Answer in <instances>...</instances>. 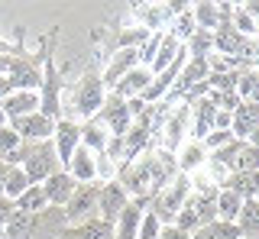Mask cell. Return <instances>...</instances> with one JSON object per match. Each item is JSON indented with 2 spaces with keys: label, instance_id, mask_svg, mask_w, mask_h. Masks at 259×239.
I'll return each mask as SVG.
<instances>
[{
  "label": "cell",
  "instance_id": "cell-1",
  "mask_svg": "<svg viewBox=\"0 0 259 239\" xmlns=\"http://www.w3.org/2000/svg\"><path fill=\"white\" fill-rule=\"evenodd\" d=\"M104 97H107V87L101 81V71H84L75 84H71L68 94H62V116L68 119H94L104 107Z\"/></svg>",
  "mask_w": 259,
  "mask_h": 239
},
{
  "label": "cell",
  "instance_id": "cell-2",
  "mask_svg": "<svg viewBox=\"0 0 259 239\" xmlns=\"http://www.w3.org/2000/svg\"><path fill=\"white\" fill-rule=\"evenodd\" d=\"M0 162H7V165H20L23 174L29 178V185H42L49 174L62 171V162H59V155H55L52 139H49V142H23V146L16 149L13 155L0 158Z\"/></svg>",
  "mask_w": 259,
  "mask_h": 239
},
{
  "label": "cell",
  "instance_id": "cell-3",
  "mask_svg": "<svg viewBox=\"0 0 259 239\" xmlns=\"http://www.w3.org/2000/svg\"><path fill=\"white\" fill-rule=\"evenodd\" d=\"M62 94H65L62 75L49 58L42 68V84H39V113L49 119H62Z\"/></svg>",
  "mask_w": 259,
  "mask_h": 239
},
{
  "label": "cell",
  "instance_id": "cell-4",
  "mask_svg": "<svg viewBox=\"0 0 259 239\" xmlns=\"http://www.w3.org/2000/svg\"><path fill=\"white\" fill-rule=\"evenodd\" d=\"M97 191H101V185H78L75 188L71 201L62 207L65 226H78V223L97 217Z\"/></svg>",
  "mask_w": 259,
  "mask_h": 239
},
{
  "label": "cell",
  "instance_id": "cell-5",
  "mask_svg": "<svg viewBox=\"0 0 259 239\" xmlns=\"http://www.w3.org/2000/svg\"><path fill=\"white\" fill-rule=\"evenodd\" d=\"M126 204H130L126 191L120 188L117 181H104L101 191H97V220H101L104 226H113Z\"/></svg>",
  "mask_w": 259,
  "mask_h": 239
},
{
  "label": "cell",
  "instance_id": "cell-6",
  "mask_svg": "<svg viewBox=\"0 0 259 239\" xmlns=\"http://www.w3.org/2000/svg\"><path fill=\"white\" fill-rule=\"evenodd\" d=\"M52 146H55V155H59L62 168L68 165V158L75 155V149L81 146V123L78 119H55V133H52Z\"/></svg>",
  "mask_w": 259,
  "mask_h": 239
},
{
  "label": "cell",
  "instance_id": "cell-7",
  "mask_svg": "<svg viewBox=\"0 0 259 239\" xmlns=\"http://www.w3.org/2000/svg\"><path fill=\"white\" fill-rule=\"evenodd\" d=\"M97 119L107 126L110 136H123V133L130 130V110H126V100L107 91V97H104V107H101V113H97Z\"/></svg>",
  "mask_w": 259,
  "mask_h": 239
},
{
  "label": "cell",
  "instance_id": "cell-8",
  "mask_svg": "<svg viewBox=\"0 0 259 239\" xmlns=\"http://www.w3.org/2000/svg\"><path fill=\"white\" fill-rule=\"evenodd\" d=\"M10 126L16 130V136H20L23 142H49L52 133H55V119L42 116L39 110L29 113V116H23V119H13Z\"/></svg>",
  "mask_w": 259,
  "mask_h": 239
},
{
  "label": "cell",
  "instance_id": "cell-9",
  "mask_svg": "<svg viewBox=\"0 0 259 239\" xmlns=\"http://www.w3.org/2000/svg\"><path fill=\"white\" fill-rule=\"evenodd\" d=\"M136 65H140V52H136V49H113V55L104 62V71H101L104 87L110 91V87L117 84L130 68H136Z\"/></svg>",
  "mask_w": 259,
  "mask_h": 239
},
{
  "label": "cell",
  "instance_id": "cell-10",
  "mask_svg": "<svg viewBox=\"0 0 259 239\" xmlns=\"http://www.w3.org/2000/svg\"><path fill=\"white\" fill-rule=\"evenodd\" d=\"M75 188H78V181L71 178L68 171H55V174H49V178L42 181V194H46V204L49 207H62L71 201V194H75Z\"/></svg>",
  "mask_w": 259,
  "mask_h": 239
},
{
  "label": "cell",
  "instance_id": "cell-11",
  "mask_svg": "<svg viewBox=\"0 0 259 239\" xmlns=\"http://www.w3.org/2000/svg\"><path fill=\"white\" fill-rule=\"evenodd\" d=\"M175 165H178V174L191 178V174H198L207 165V149L201 146L198 139H185L175 152Z\"/></svg>",
  "mask_w": 259,
  "mask_h": 239
},
{
  "label": "cell",
  "instance_id": "cell-12",
  "mask_svg": "<svg viewBox=\"0 0 259 239\" xmlns=\"http://www.w3.org/2000/svg\"><path fill=\"white\" fill-rule=\"evenodd\" d=\"M149 84H152V71L143 68V65H136V68H130L126 75L110 87V94H117V97H123V100H133V97H143Z\"/></svg>",
  "mask_w": 259,
  "mask_h": 239
},
{
  "label": "cell",
  "instance_id": "cell-13",
  "mask_svg": "<svg viewBox=\"0 0 259 239\" xmlns=\"http://www.w3.org/2000/svg\"><path fill=\"white\" fill-rule=\"evenodd\" d=\"M65 171H68L78 185H97V155L91 149L78 146L75 155L68 158V165H65Z\"/></svg>",
  "mask_w": 259,
  "mask_h": 239
},
{
  "label": "cell",
  "instance_id": "cell-14",
  "mask_svg": "<svg viewBox=\"0 0 259 239\" xmlns=\"http://www.w3.org/2000/svg\"><path fill=\"white\" fill-rule=\"evenodd\" d=\"M0 110H4L7 123L36 113V110H39V91H10V94H7V100L0 103Z\"/></svg>",
  "mask_w": 259,
  "mask_h": 239
},
{
  "label": "cell",
  "instance_id": "cell-15",
  "mask_svg": "<svg viewBox=\"0 0 259 239\" xmlns=\"http://www.w3.org/2000/svg\"><path fill=\"white\" fill-rule=\"evenodd\" d=\"M143 213H146V201H130V204L123 207V213L117 217V223L110 226L113 239H136V236H140Z\"/></svg>",
  "mask_w": 259,
  "mask_h": 239
},
{
  "label": "cell",
  "instance_id": "cell-16",
  "mask_svg": "<svg viewBox=\"0 0 259 239\" xmlns=\"http://www.w3.org/2000/svg\"><path fill=\"white\" fill-rule=\"evenodd\" d=\"M214 113H217V107H214V100L207 97H198L191 103V139H204L210 130H214Z\"/></svg>",
  "mask_w": 259,
  "mask_h": 239
},
{
  "label": "cell",
  "instance_id": "cell-17",
  "mask_svg": "<svg viewBox=\"0 0 259 239\" xmlns=\"http://www.w3.org/2000/svg\"><path fill=\"white\" fill-rule=\"evenodd\" d=\"M256 126H259V103L240 100L237 107H233V126H230V133L237 139H246Z\"/></svg>",
  "mask_w": 259,
  "mask_h": 239
},
{
  "label": "cell",
  "instance_id": "cell-18",
  "mask_svg": "<svg viewBox=\"0 0 259 239\" xmlns=\"http://www.w3.org/2000/svg\"><path fill=\"white\" fill-rule=\"evenodd\" d=\"M107 142H110V133H107V126H104L97 116L81 123V146H84V149H91L94 155H104Z\"/></svg>",
  "mask_w": 259,
  "mask_h": 239
},
{
  "label": "cell",
  "instance_id": "cell-19",
  "mask_svg": "<svg viewBox=\"0 0 259 239\" xmlns=\"http://www.w3.org/2000/svg\"><path fill=\"white\" fill-rule=\"evenodd\" d=\"M221 188L233 191V194L243 197V201H253L256 191H259V171H256V174H249V171H230V174L224 178Z\"/></svg>",
  "mask_w": 259,
  "mask_h": 239
},
{
  "label": "cell",
  "instance_id": "cell-20",
  "mask_svg": "<svg viewBox=\"0 0 259 239\" xmlns=\"http://www.w3.org/2000/svg\"><path fill=\"white\" fill-rule=\"evenodd\" d=\"M182 52H185V42H178V39H175L172 33H165V39H162V45H159V52L152 55V65H149V71H152V75L165 71V68L172 65V62H175Z\"/></svg>",
  "mask_w": 259,
  "mask_h": 239
},
{
  "label": "cell",
  "instance_id": "cell-21",
  "mask_svg": "<svg viewBox=\"0 0 259 239\" xmlns=\"http://www.w3.org/2000/svg\"><path fill=\"white\" fill-rule=\"evenodd\" d=\"M191 17H194V26L198 29L214 33V29L221 26V7H217L214 0H198V4H191Z\"/></svg>",
  "mask_w": 259,
  "mask_h": 239
},
{
  "label": "cell",
  "instance_id": "cell-22",
  "mask_svg": "<svg viewBox=\"0 0 259 239\" xmlns=\"http://www.w3.org/2000/svg\"><path fill=\"white\" fill-rule=\"evenodd\" d=\"M13 207H16L20 213H26V217H36V213H42L46 207H49V204H46V194H42V185H29V188L13 201Z\"/></svg>",
  "mask_w": 259,
  "mask_h": 239
},
{
  "label": "cell",
  "instance_id": "cell-23",
  "mask_svg": "<svg viewBox=\"0 0 259 239\" xmlns=\"http://www.w3.org/2000/svg\"><path fill=\"white\" fill-rule=\"evenodd\" d=\"M233 223H237V229H240L243 239H256L259 236V204H256V197H253V201H243L240 217Z\"/></svg>",
  "mask_w": 259,
  "mask_h": 239
},
{
  "label": "cell",
  "instance_id": "cell-24",
  "mask_svg": "<svg viewBox=\"0 0 259 239\" xmlns=\"http://www.w3.org/2000/svg\"><path fill=\"white\" fill-rule=\"evenodd\" d=\"M240 207H243V197H237L233 191H227V188H221V191H217V197H214L217 220H224V223H233V220L240 217Z\"/></svg>",
  "mask_w": 259,
  "mask_h": 239
},
{
  "label": "cell",
  "instance_id": "cell-25",
  "mask_svg": "<svg viewBox=\"0 0 259 239\" xmlns=\"http://www.w3.org/2000/svg\"><path fill=\"white\" fill-rule=\"evenodd\" d=\"M237 97L259 103V71L256 68H240L237 71Z\"/></svg>",
  "mask_w": 259,
  "mask_h": 239
},
{
  "label": "cell",
  "instance_id": "cell-26",
  "mask_svg": "<svg viewBox=\"0 0 259 239\" xmlns=\"http://www.w3.org/2000/svg\"><path fill=\"white\" fill-rule=\"evenodd\" d=\"M230 171H249V174H256L259 171V149H253L246 139H243L240 149H237V155H233Z\"/></svg>",
  "mask_w": 259,
  "mask_h": 239
},
{
  "label": "cell",
  "instance_id": "cell-27",
  "mask_svg": "<svg viewBox=\"0 0 259 239\" xmlns=\"http://www.w3.org/2000/svg\"><path fill=\"white\" fill-rule=\"evenodd\" d=\"M191 239H243L237 223H224V220H214L207 223V226H201L198 233H194Z\"/></svg>",
  "mask_w": 259,
  "mask_h": 239
},
{
  "label": "cell",
  "instance_id": "cell-28",
  "mask_svg": "<svg viewBox=\"0 0 259 239\" xmlns=\"http://www.w3.org/2000/svg\"><path fill=\"white\" fill-rule=\"evenodd\" d=\"M26 188H29V178L23 174V168H20V165H10V171H7V178H4V191H0V197L16 201Z\"/></svg>",
  "mask_w": 259,
  "mask_h": 239
},
{
  "label": "cell",
  "instance_id": "cell-29",
  "mask_svg": "<svg viewBox=\"0 0 259 239\" xmlns=\"http://www.w3.org/2000/svg\"><path fill=\"white\" fill-rule=\"evenodd\" d=\"M230 26H233V33H240V36H246V39H256V36H259V26H256V20L249 17L246 10H243V4H233Z\"/></svg>",
  "mask_w": 259,
  "mask_h": 239
},
{
  "label": "cell",
  "instance_id": "cell-30",
  "mask_svg": "<svg viewBox=\"0 0 259 239\" xmlns=\"http://www.w3.org/2000/svg\"><path fill=\"white\" fill-rule=\"evenodd\" d=\"M185 52H188V58H207V55L214 52V33L198 29V33L185 42Z\"/></svg>",
  "mask_w": 259,
  "mask_h": 239
},
{
  "label": "cell",
  "instance_id": "cell-31",
  "mask_svg": "<svg viewBox=\"0 0 259 239\" xmlns=\"http://www.w3.org/2000/svg\"><path fill=\"white\" fill-rule=\"evenodd\" d=\"M243 65L230 55H221V52H210L207 55V75H237Z\"/></svg>",
  "mask_w": 259,
  "mask_h": 239
},
{
  "label": "cell",
  "instance_id": "cell-32",
  "mask_svg": "<svg viewBox=\"0 0 259 239\" xmlns=\"http://www.w3.org/2000/svg\"><path fill=\"white\" fill-rule=\"evenodd\" d=\"M233 139H237V136H233V133L230 130H210L207 133V136L204 139H201V146H204L207 149V155L210 152H217V149H224V146H230V142Z\"/></svg>",
  "mask_w": 259,
  "mask_h": 239
},
{
  "label": "cell",
  "instance_id": "cell-33",
  "mask_svg": "<svg viewBox=\"0 0 259 239\" xmlns=\"http://www.w3.org/2000/svg\"><path fill=\"white\" fill-rule=\"evenodd\" d=\"M20 146H23V139L16 136V130H13V126H10V123H7V126H0V158L13 155Z\"/></svg>",
  "mask_w": 259,
  "mask_h": 239
},
{
  "label": "cell",
  "instance_id": "cell-34",
  "mask_svg": "<svg viewBox=\"0 0 259 239\" xmlns=\"http://www.w3.org/2000/svg\"><path fill=\"white\" fill-rule=\"evenodd\" d=\"M159 233H162V223L156 220V213L146 210L143 223H140V236H136V239H159Z\"/></svg>",
  "mask_w": 259,
  "mask_h": 239
},
{
  "label": "cell",
  "instance_id": "cell-35",
  "mask_svg": "<svg viewBox=\"0 0 259 239\" xmlns=\"http://www.w3.org/2000/svg\"><path fill=\"white\" fill-rule=\"evenodd\" d=\"M13 213H16V207H13V201H7V197H0V229H4L7 223L13 220Z\"/></svg>",
  "mask_w": 259,
  "mask_h": 239
},
{
  "label": "cell",
  "instance_id": "cell-36",
  "mask_svg": "<svg viewBox=\"0 0 259 239\" xmlns=\"http://www.w3.org/2000/svg\"><path fill=\"white\" fill-rule=\"evenodd\" d=\"M233 126V113L230 110H217L214 113V130H230Z\"/></svg>",
  "mask_w": 259,
  "mask_h": 239
},
{
  "label": "cell",
  "instance_id": "cell-37",
  "mask_svg": "<svg viewBox=\"0 0 259 239\" xmlns=\"http://www.w3.org/2000/svg\"><path fill=\"white\" fill-rule=\"evenodd\" d=\"M159 239H191V236H188V233H182L178 226H172V223H168V226H162Z\"/></svg>",
  "mask_w": 259,
  "mask_h": 239
},
{
  "label": "cell",
  "instance_id": "cell-38",
  "mask_svg": "<svg viewBox=\"0 0 259 239\" xmlns=\"http://www.w3.org/2000/svg\"><path fill=\"white\" fill-rule=\"evenodd\" d=\"M243 10H246L249 17L256 20V26H259V0H249V4H243Z\"/></svg>",
  "mask_w": 259,
  "mask_h": 239
},
{
  "label": "cell",
  "instance_id": "cell-39",
  "mask_svg": "<svg viewBox=\"0 0 259 239\" xmlns=\"http://www.w3.org/2000/svg\"><path fill=\"white\" fill-rule=\"evenodd\" d=\"M10 91H13V87H10V81H7V78L0 75V103L7 100V94H10Z\"/></svg>",
  "mask_w": 259,
  "mask_h": 239
},
{
  "label": "cell",
  "instance_id": "cell-40",
  "mask_svg": "<svg viewBox=\"0 0 259 239\" xmlns=\"http://www.w3.org/2000/svg\"><path fill=\"white\" fill-rule=\"evenodd\" d=\"M7 171H10V165L0 162V191H4V178H7Z\"/></svg>",
  "mask_w": 259,
  "mask_h": 239
},
{
  "label": "cell",
  "instance_id": "cell-41",
  "mask_svg": "<svg viewBox=\"0 0 259 239\" xmlns=\"http://www.w3.org/2000/svg\"><path fill=\"white\" fill-rule=\"evenodd\" d=\"M0 55H13V49H10V42H4V39H0Z\"/></svg>",
  "mask_w": 259,
  "mask_h": 239
},
{
  "label": "cell",
  "instance_id": "cell-42",
  "mask_svg": "<svg viewBox=\"0 0 259 239\" xmlns=\"http://www.w3.org/2000/svg\"><path fill=\"white\" fill-rule=\"evenodd\" d=\"M0 126H7V116H4V110H0Z\"/></svg>",
  "mask_w": 259,
  "mask_h": 239
},
{
  "label": "cell",
  "instance_id": "cell-43",
  "mask_svg": "<svg viewBox=\"0 0 259 239\" xmlns=\"http://www.w3.org/2000/svg\"><path fill=\"white\" fill-rule=\"evenodd\" d=\"M253 68H256V71H259V58H256V65H253Z\"/></svg>",
  "mask_w": 259,
  "mask_h": 239
},
{
  "label": "cell",
  "instance_id": "cell-44",
  "mask_svg": "<svg viewBox=\"0 0 259 239\" xmlns=\"http://www.w3.org/2000/svg\"><path fill=\"white\" fill-rule=\"evenodd\" d=\"M256 204H259V191H256Z\"/></svg>",
  "mask_w": 259,
  "mask_h": 239
},
{
  "label": "cell",
  "instance_id": "cell-45",
  "mask_svg": "<svg viewBox=\"0 0 259 239\" xmlns=\"http://www.w3.org/2000/svg\"><path fill=\"white\" fill-rule=\"evenodd\" d=\"M256 239H259V236H256Z\"/></svg>",
  "mask_w": 259,
  "mask_h": 239
}]
</instances>
